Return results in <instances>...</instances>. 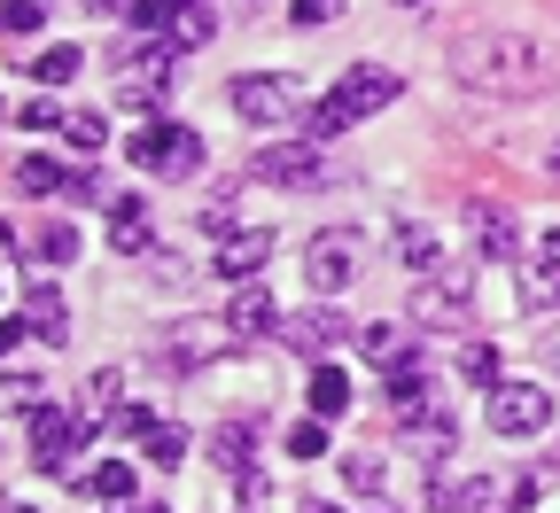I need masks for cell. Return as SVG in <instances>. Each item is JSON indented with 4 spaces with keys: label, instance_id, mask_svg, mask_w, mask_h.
<instances>
[{
    "label": "cell",
    "instance_id": "f35d334b",
    "mask_svg": "<svg viewBox=\"0 0 560 513\" xmlns=\"http://www.w3.org/2000/svg\"><path fill=\"white\" fill-rule=\"evenodd\" d=\"M545 365H552V374H560V335H545Z\"/></svg>",
    "mask_w": 560,
    "mask_h": 513
},
{
    "label": "cell",
    "instance_id": "9c48e42d",
    "mask_svg": "<svg viewBox=\"0 0 560 513\" xmlns=\"http://www.w3.org/2000/svg\"><path fill=\"white\" fill-rule=\"evenodd\" d=\"M522 304H529V312H552V304H560V226H552V234L537 242V257L522 265Z\"/></svg>",
    "mask_w": 560,
    "mask_h": 513
},
{
    "label": "cell",
    "instance_id": "8992f818",
    "mask_svg": "<svg viewBox=\"0 0 560 513\" xmlns=\"http://www.w3.org/2000/svg\"><path fill=\"white\" fill-rule=\"evenodd\" d=\"M304 272H312V288H319V296H342V288L359 280V234H350V226H335V234H312V257H304Z\"/></svg>",
    "mask_w": 560,
    "mask_h": 513
},
{
    "label": "cell",
    "instance_id": "5b68a950",
    "mask_svg": "<svg viewBox=\"0 0 560 513\" xmlns=\"http://www.w3.org/2000/svg\"><path fill=\"white\" fill-rule=\"evenodd\" d=\"M552 420V397L537 382H490V428L499 435H537Z\"/></svg>",
    "mask_w": 560,
    "mask_h": 513
},
{
    "label": "cell",
    "instance_id": "30bf717a",
    "mask_svg": "<svg viewBox=\"0 0 560 513\" xmlns=\"http://www.w3.org/2000/svg\"><path fill=\"white\" fill-rule=\"evenodd\" d=\"M280 342L304 350V358H319V350H335V342H342V312H327V304L289 312V319H280Z\"/></svg>",
    "mask_w": 560,
    "mask_h": 513
},
{
    "label": "cell",
    "instance_id": "d6986e66",
    "mask_svg": "<svg viewBox=\"0 0 560 513\" xmlns=\"http://www.w3.org/2000/svg\"><path fill=\"white\" fill-rule=\"evenodd\" d=\"M117 405H125V374H94V382H86V397H79V428L94 435V420H109Z\"/></svg>",
    "mask_w": 560,
    "mask_h": 513
},
{
    "label": "cell",
    "instance_id": "f6af8a7d",
    "mask_svg": "<svg viewBox=\"0 0 560 513\" xmlns=\"http://www.w3.org/2000/svg\"><path fill=\"white\" fill-rule=\"evenodd\" d=\"M9 513H32V505H9Z\"/></svg>",
    "mask_w": 560,
    "mask_h": 513
},
{
    "label": "cell",
    "instance_id": "6da1fadb",
    "mask_svg": "<svg viewBox=\"0 0 560 513\" xmlns=\"http://www.w3.org/2000/svg\"><path fill=\"white\" fill-rule=\"evenodd\" d=\"M452 70H459V86H475V94H522L529 70H537V47L514 39V32H475V39L452 47Z\"/></svg>",
    "mask_w": 560,
    "mask_h": 513
},
{
    "label": "cell",
    "instance_id": "ab89813d",
    "mask_svg": "<svg viewBox=\"0 0 560 513\" xmlns=\"http://www.w3.org/2000/svg\"><path fill=\"white\" fill-rule=\"evenodd\" d=\"M9 249H16V234H9V226H0V257H9Z\"/></svg>",
    "mask_w": 560,
    "mask_h": 513
},
{
    "label": "cell",
    "instance_id": "5bb4252c",
    "mask_svg": "<svg viewBox=\"0 0 560 513\" xmlns=\"http://www.w3.org/2000/svg\"><path fill=\"white\" fill-rule=\"evenodd\" d=\"M62 444H70V412L32 405V459H39L47 475H62V467H70V459H62Z\"/></svg>",
    "mask_w": 560,
    "mask_h": 513
},
{
    "label": "cell",
    "instance_id": "d4e9b609",
    "mask_svg": "<svg viewBox=\"0 0 560 513\" xmlns=\"http://www.w3.org/2000/svg\"><path fill=\"white\" fill-rule=\"evenodd\" d=\"M86 490L109 498V505H132V467H125V459H102V467L86 475Z\"/></svg>",
    "mask_w": 560,
    "mask_h": 513
},
{
    "label": "cell",
    "instance_id": "7bdbcfd3",
    "mask_svg": "<svg viewBox=\"0 0 560 513\" xmlns=\"http://www.w3.org/2000/svg\"><path fill=\"white\" fill-rule=\"evenodd\" d=\"M552 179H560V149H552Z\"/></svg>",
    "mask_w": 560,
    "mask_h": 513
},
{
    "label": "cell",
    "instance_id": "b9f144b4",
    "mask_svg": "<svg viewBox=\"0 0 560 513\" xmlns=\"http://www.w3.org/2000/svg\"><path fill=\"white\" fill-rule=\"evenodd\" d=\"M304 513H335V505H304Z\"/></svg>",
    "mask_w": 560,
    "mask_h": 513
},
{
    "label": "cell",
    "instance_id": "4dcf8cb0",
    "mask_svg": "<svg viewBox=\"0 0 560 513\" xmlns=\"http://www.w3.org/2000/svg\"><path fill=\"white\" fill-rule=\"evenodd\" d=\"M172 9H179V0H125V16H132L140 32H149V39H156V32L172 24Z\"/></svg>",
    "mask_w": 560,
    "mask_h": 513
},
{
    "label": "cell",
    "instance_id": "ba28073f",
    "mask_svg": "<svg viewBox=\"0 0 560 513\" xmlns=\"http://www.w3.org/2000/svg\"><path fill=\"white\" fill-rule=\"evenodd\" d=\"M467 272H444V280H420V296H412V319L420 327H459L467 319Z\"/></svg>",
    "mask_w": 560,
    "mask_h": 513
},
{
    "label": "cell",
    "instance_id": "9a60e30c",
    "mask_svg": "<svg viewBox=\"0 0 560 513\" xmlns=\"http://www.w3.org/2000/svg\"><path fill=\"white\" fill-rule=\"evenodd\" d=\"M389 412H397V420H429V374H420L412 358L389 365Z\"/></svg>",
    "mask_w": 560,
    "mask_h": 513
},
{
    "label": "cell",
    "instance_id": "ffe728a7",
    "mask_svg": "<svg viewBox=\"0 0 560 513\" xmlns=\"http://www.w3.org/2000/svg\"><path fill=\"white\" fill-rule=\"evenodd\" d=\"M389 242H397V265H405V272H420V280L436 272V234H429V226H397Z\"/></svg>",
    "mask_w": 560,
    "mask_h": 513
},
{
    "label": "cell",
    "instance_id": "83f0119b",
    "mask_svg": "<svg viewBox=\"0 0 560 513\" xmlns=\"http://www.w3.org/2000/svg\"><path fill=\"white\" fill-rule=\"evenodd\" d=\"M140 444H149V459H156V467H179V459H187V435H179V428H164V420L140 435Z\"/></svg>",
    "mask_w": 560,
    "mask_h": 513
},
{
    "label": "cell",
    "instance_id": "8fae6325",
    "mask_svg": "<svg viewBox=\"0 0 560 513\" xmlns=\"http://www.w3.org/2000/svg\"><path fill=\"white\" fill-rule=\"evenodd\" d=\"M280 319H289V312H272V296H265L257 280H242V288H234V304H226V327H234L242 342H257V335H280Z\"/></svg>",
    "mask_w": 560,
    "mask_h": 513
},
{
    "label": "cell",
    "instance_id": "1f68e13d",
    "mask_svg": "<svg viewBox=\"0 0 560 513\" xmlns=\"http://www.w3.org/2000/svg\"><path fill=\"white\" fill-rule=\"evenodd\" d=\"M459 374H467V382H499V350H490V342H467V350H459Z\"/></svg>",
    "mask_w": 560,
    "mask_h": 513
},
{
    "label": "cell",
    "instance_id": "603a6c76",
    "mask_svg": "<svg viewBox=\"0 0 560 513\" xmlns=\"http://www.w3.org/2000/svg\"><path fill=\"white\" fill-rule=\"evenodd\" d=\"M16 179H24L32 195H62V187H79V179H70V172L55 164V156H24V164H16Z\"/></svg>",
    "mask_w": 560,
    "mask_h": 513
},
{
    "label": "cell",
    "instance_id": "60d3db41",
    "mask_svg": "<svg viewBox=\"0 0 560 513\" xmlns=\"http://www.w3.org/2000/svg\"><path fill=\"white\" fill-rule=\"evenodd\" d=\"M125 513H172V505H125Z\"/></svg>",
    "mask_w": 560,
    "mask_h": 513
},
{
    "label": "cell",
    "instance_id": "cb8c5ba5",
    "mask_svg": "<svg viewBox=\"0 0 560 513\" xmlns=\"http://www.w3.org/2000/svg\"><path fill=\"white\" fill-rule=\"evenodd\" d=\"M359 350L382 365V374H389L397 358H412V350H405V335H397V327H382V319H374V327H359Z\"/></svg>",
    "mask_w": 560,
    "mask_h": 513
},
{
    "label": "cell",
    "instance_id": "ee69618b",
    "mask_svg": "<svg viewBox=\"0 0 560 513\" xmlns=\"http://www.w3.org/2000/svg\"><path fill=\"white\" fill-rule=\"evenodd\" d=\"M397 9H420V0H397Z\"/></svg>",
    "mask_w": 560,
    "mask_h": 513
},
{
    "label": "cell",
    "instance_id": "277c9868",
    "mask_svg": "<svg viewBox=\"0 0 560 513\" xmlns=\"http://www.w3.org/2000/svg\"><path fill=\"white\" fill-rule=\"evenodd\" d=\"M257 179H272V187H319L327 179V140H312V132L265 140V149H257Z\"/></svg>",
    "mask_w": 560,
    "mask_h": 513
},
{
    "label": "cell",
    "instance_id": "7c38bea8",
    "mask_svg": "<svg viewBox=\"0 0 560 513\" xmlns=\"http://www.w3.org/2000/svg\"><path fill=\"white\" fill-rule=\"evenodd\" d=\"M265 257H272V234H265V226H249V234H226L210 265H219L226 280H257V272H265Z\"/></svg>",
    "mask_w": 560,
    "mask_h": 513
},
{
    "label": "cell",
    "instance_id": "3957f363",
    "mask_svg": "<svg viewBox=\"0 0 560 513\" xmlns=\"http://www.w3.org/2000/svg\"><path fill=\"white\" fill-rule=\"evenodd\" d=\"M132 164H140V172L179 179V172H195V164H202V140H195L187 125H172V117H149V125L132 132Z\"/></svg>",
    "mask_w": 560,
    "mask_h": 513
},
{
    "label": "cell",
    "instance_id": "e0dca14e",
    "mask_svg": "<svg viewBox=\"0 0 560 513\" xmlns=\"http://www.w3.org/2000/svg\"><path fill=\"white\" fill-rule=\"evenodd\" d=\"M172 55H187V47H210V9H202V0H179V9H172V24L156 32Z\"/></svg>",
    "mask_w": 560,
    "mask_h": 513
},
{
    "label": "cell",
    "instance_id": "7402d4cb",
    "mask_svg": "<svg viewBox=\"0 0 560 513\" xmlns=\"http://www.w3.org/2000/svg\"><path fill=\"white\" fill-rule=\"evenodd\" d=\"M62 140L79 156H102V140H109V125H102V109H79V117H62Z\"/></svg>",
    "mask_w": 560,
    "mask_h": 513
},
{
    "label": "cell",
    "instance_id": "e575fe53",
    "mask_svg": "<svg viewBox=\"0 0 560 513\" xmlns=\"http://www.w3.org/2000/svg\"><path fill=\"white\" fill-rule=\"evenodd\" d=\"M0 405H39V374H0Z\"/></svg>",
    "mask_w": 560,
    "mask_h": 513
},
{
    "label": "cell",
    "instance_id": "d6a6232c",
    "mask_svg": "<svg viewBox=\"0 0 560 513\" xmlns=\"http://www.w3.org/2000/svg\"><path fill=\"white\" fill-rule=\"evenodd\" d=\"M39 257L47 265H70V257H79V234H70V226H39Z\"/></svg>",
    "mask_w": 560,
    "mask_h": 513
},
{
    "label": "cell",
    "instance_id": "d590c367",
    "mask_svg": "<svg viewBox=\"0 0 560 513\" xmlns=\"http://www.w3.org/2000/svg\"><path fill=\"white\" fill-rule=\"evenodd\" d=\"M289 16H296V24H327V16H342V0H296Z\"/></svg>",
    "mask_w": 560,
    "mask_h": 513
},
{
    "label": "cell",
    "instance_id": "4316f807",
    "mask_svg": "<svg viewBox=\"0 0 560 513\" xmlns=\"http://www.w3.org/2000/svg\"><path fill=\"white\" fill-rule=\"evenodd\" d=\"M210 459L234 467V475H249V428H219V435H210Z\"/></svg>",
    "mask_w": 560,
    "mask_h": 513
},
{
    "label": "cell",
    "instance_id": "484cf974",
    "mask_svg": "<svg viewBox=\"0 0 560 513\" xmlns=\"http://www.w3.org/2000/svg\"><path fill=\"white\" fill-rule=\"evenodd\" d=\"M32 79H39V86H70V79H79V47H47V55L32 62Z\"/></svg>",
    "mask_w": 560,
    "mask_h": 513
},
{
    "label": "cell",
    "instance_id": "52a82bcc",
    "mask_svg": "<svg viewBox=\"0 0 560 513\" xmlns=\"http://www.w3.org/2000/svg\"><path fill=\"white\" fill-rule=\"evenodd\" d=\"M467 234H475V249H482V257H522V226H514V210H506V202H490V195H475V202H467Z\"/></svg>",
    "mask_w": 560,
    "mask_h": 513
},
{
    "label": "cell",
    "instance_id": "7a4b0ae2",
    "mask_svg": "<svg viewBox=\"0 0 560 513\" xmlns=\"http://www.w3.org/2000/svg\"><path fill=\"white\" fill-rule=\"evenodd\" d=\"M389 102H397V70H382V62L342 70V79H335V94L312 109V140H335V132H350L359 117H374V109H389Z\"/></svg>",
    "mask_w": 560,
    "mask_h": 513
},
{
    "label": "cell",
    "instance_id": "f1b7e54d",
    "mask_svg": "<svg viewBox=\"0 0 560 513\" xmlns=\"http://www.w3.org/2000/svg\"><path fill=\"white\" fill-rule=\"evenodd\" d=\"M47 24V0H0V32H39Z\"/></svg>",
    "mask_w": 560,
    "mask_h": 513
},
{
    "label": "cell",
    "instance_id": "2e32d148",
    "mask_svg": "<svg viewBox=\"0 0 560 513\" xmlns=\"http://www.w3.org/2000/svg\"><path fill=\"white\" fill-rule=\"evenodd\" d=\"M109 249H149V202L109 195Z\"/></svg>",
    "mask_w": 560,
    "mask_h": 513
},
{
    "label": "cell",
    "instance_id": "8d00e7d4",
    "mask_svg": "<svg viewBox=\"0 0 560 513\" xmlns=\"http://www.w3.org/2000/svg\"><path fill=\"white\" fill-rule=\"evenodd\" d=\"M226 226H234V202H226V195L202 202V234H226Z\"/></svg>",
    "mask_w": 560,
    "mask_h": 513
},
{
    "label": "cell",
    "instance_id": "f546056e",
    "mask_svg": "<svg viewBox=\"0 0 560 513\" xmlns=\"http://www.w3.org/2000/svg\"><path fill=\"white\" fill-rule=\"evenodd\" d=\"M342 482L350 490H382V452H350L342 459Z\"/></svg>",
    "mask_w": 560,
    "mask_h": 513
},
{
    "label": "cell",
    "instance_id": "74e56055",
    "mask_svg": "<svg viewBox=\"0 0 560 513\" xmlns=\"http://www.w3.org/2000/svg\"><path fill=\"white\" fill-rule=\"evenodd\" d=\"M24 327H32V319H24V312H16V319H0V358H9V350H16V342H24Z\"/></svg>",
    "mask_w": 560,
    "mask_h": 513
},
{
    "label": "cell",
    "instance_id": "ac0fdd59",
    "mask_svg": "<svg viewBox=\"0 0 560 513\" xmlns=\"http://www.w3.org/2000/svg\"><path fill=\"white\" fill-rule=\"evenodd\" d=\"M24 319H32L39 342H70V312H62L55 288H32V296H24Z\"/></svg>",
    "mask_w": 560,
    "mask_h": 513
},
{
    "label": "cell",
    "instance_id": "4fadbf2b",
    "mask_svg": "<svg viewBox=\"0 0 560 513\" xmlns=\"http://www.w3.org/2000/svg\"><path fill=\"white\" fill-rule=\"evenodd\" d=\"M289 86H280V79H234V109L249 117V125H280V117H289Z\"/></svg>",
    "mask_w": 560,
    "mask_h": 513
},
{
    "label": "cell",
    "instance_id": "44dd1931",
    "mask_svg": "<svg viewBox=\"0 0 560 513\" xmlns=\"http://www.w3.org/2000/svg\"><path fill=\"white\" fill-rule=\"evenodd\" d=\"M312 412H350V374H342V365H312Z\"/></svg>",
    "mask_w": 560,
    "mask_h": 513
},
{
    "label": "cell",
    "instance_id": "836d02e7",
    "mask_svg": "<svg viewBox=\"0 0 560 513\" xmlns=\"http://www.w3.org/2000/svg\"><path fill=\"white\" fill-rule=\"evenodd\" d=\"M289 452H296V459H319V452H327V428H319V420H296V428H289Z\"/></svg>",
    "mask_w": 560,
    "mask_h": 513
}]
</instances>
